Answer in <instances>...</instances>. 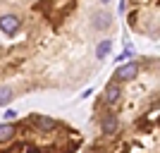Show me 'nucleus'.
Returning a JSON list of instances; mask_svg holds the SVG:
<instances>
[{"label": "nucleus", "mask_w": 160, "mask_h": 153, "mask_svg": "<svg viewBox=\"0 0 160 153\" xmlns=\"http://www.w3.org/2000/svg\"><path fill=\"white\" fill-rule=\"evenodd\" d=\"M136 74H139V65H136V62H129V65H122L120 69L115 72V79L117 81H132Z\"/></svg>", "instance_id": "obj_1"}, {"label": "nucleus", "mask_w": 160, "mask_h": 153, "mask_svg": "<svg viewBox=\"0 0 160 153\" xmlns=\"http://www.w3.org/2000/svg\"><path fill=\"white\" fill-rule=\"evenodd\" d=\"M19 17H17V14H2V17H0V29H2V31L5 33H10V36H12V33H17V29H19Z\"/></svg>", "instance_id": "obj_2"}, {"label": "nucleus", "mask_w": 160, "mask_h": 153, "mask_svg": "<svg viewBox=\"0 0 160 153\" xmlns=\"http://www.w3.org/2000/svg\"><path fill=\"white\" fill-rule=\"evenodd\" d=\"M110 24H112V17H110V14H105V12L93 14V29H100V31H103V29H108Z\"/></svg>", "instance_id": "obj_3"}, {"label": "nucleus", "mask_w": 160, "mask_h": 153, "mask_svg": "<svg viewBox=\"0 0 160 153\" xmlns=\"http://www.w3.org/2000/svg\"><path fill=\"white\" fill-rule=\"evenodd\" d=\"M33 125L38 127V129H43V132L55 129V120L53 117H46V115H36V117H33Z\"/></svg>", "instance_id": "obj_4"}, {"label": "nucleus", "mask_w": 160, "mask_h": 153, "mask_svg": "<svg viewBox=\"0 0 160 153\" xmlns=\"http://www.w3.org/2000/svg\"><path fill=\"white\" fill-rule=\"evenodd\" d=\"M100 129H103V134H115L117 132V117H115V115H105Z\"/></svg>", "instance_id": "obj_5"}, {"label": "nucleus", "mask_w": 160, "mask_h": 153, "mask_svg": "<svg viewBox=\"0 0 160 153\" xmlns=\"http://www.w3.org/2000/svg\"><path fill=\"white\" fill-rule=\"evenodd\" d=\"M14 134H17V127H14L12 122H7V125H0V144L10 141Z\"/></svg>", "instance_id": "obj_6"}, {"label": "nucleus", "mask_w": 160, "mask_h": 153, "mask_svg": "<svg viewBox=\"0 0 160 153\" xmlns=\"http://www.w3.org/2000/svg\"><path fill=\"white\" fill-rule=\"evenodd\" d=\"M112 50V38H105V41H100L98 48H96V58L98 60H103V58H108V53Z\"/></svg>", "instance_id": "obj_7"}, {"label": "nucleus", "mask_w": 160, "mask_h": 153, "mask_svg": "<svg viewBox=\"0 0 160 153\" xmlns=\"http://www.w3.org/2000/svg\"><path fill=\"white\" fill-rule=\"evenodd\" d=\"M120 96H122V91H120V86H117V84H110V86L105 89V100H108V103H117V100H120Z\"/></svg>", "instance_id": "obj_8"}, {"label": "nucleus", "mask_w": 160, "mask_h": 153, "mask_svg": "<svg viewBox=\"0 0 160 153\" xmlns=\"http://www.w3.org/2000/svg\"><path fill=\"white\" fill-rule=\"evenodd\" d=\"M14 98V91L10 86H0V105H7Z\"/></svg>", "instance_id": "obj_9"}, {"label": "nucleus", "mask_w": 160, "mask_h": 153, "mask_svg": "<svg viewBox=\"0 0 160 153\" xmlns=\"http://www.w3.org/2000/svg\"><path fill=\"white\" fill-rule=\"evenodd\" d=\"M14 117H17V110H7L5 113V120H14Z\"/></svg>", "instance_id": "obj_10"}, {"label": "nucleus", "mask_w": 160, "mask_h": 153, "mask_svg": "<svg viewBox=\"0 0 160 153\" xmlns=\"http://www.w3.org/2000/svg\"><path fill=\"white\" fill-rule=\"evenodd\" d=\"M27 153H38V151H36V148H27Z\"/></svg>", "instance_id": "obj_11"}, {"label": "nucleus", "mask_w": 160, "mask_h": 153, "mask_svg": "<svg viewBox=\"0 0 160 153\" xmlns=\"http://www.w3.org/2000/svg\"><path fill=\"white\" fill-rule=\"evenodd\" d=\"M100 3H110V0H100Z\"/></svg>", "instance_id": "obj_12"}]
</instances>
